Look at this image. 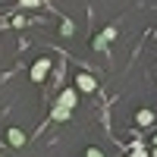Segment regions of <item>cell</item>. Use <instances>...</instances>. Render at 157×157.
<instances>
[{
    "instance_id": "6da1fadb",
    "label": "cell",
    "mask_w": 157,
    "mask_h": 157,
    "mask_svg": "<svg viewBox=\"0 0 157 157\" xmlns=\"http://www.w3.org/2000/svg\"><path fill=\"white\" fill-rule=\"evenodd\" d=\"M75 104H78V91H75V88H63V91H60V98H57V107L72 110Z\"/></svg>"
},
{
    "instance_id": "7a4b0ae2",
    "label": "cell",
    "mask_w": 157,
    "mask_h": 157,
    "mask_svg": "<svg viewBox=\"0 0 157 157\" xmlns=\"http://www.w3.org/2000/svg\"><path fill=\"white\" fill-rule=\"evenodd\" d=\"M47 72H50V57H41V60L32 66V82H44Z\"/></svg>"
},
{
    "instance_id": "3957f363",
    "label": "cell",
    "mask_w": 157,
    "mask_h": 157,
    "mask_svg": "<svg viewBox=\"0 0 157 157\" xmlns=\"http://www.w3.org/2000/svg\"><path fill=\"white\" fill-rule=\"evenodd\" d=\"M98 88V78L88 75V72H78L75 75V91H94Z\"/></svg>"
},
{
    "instance_id": "277c9868",
    "label": "cell",
    "mask_w": 157,
    "mask_h": 157,
    "mask_svg": "<svg viewBox=\"0 0 157 157\" xmlns=\"http://www.w3.org/2000/svg\"><path fill=\"white\" fill-rule=\"evenodd\" d=\"M6 141H10L13 148H22V145H25V132H22L19 126H13L10 132H6Z\"/></svg>"
},
{
    "instance_id": "5b68a950",
    "label": "cell",
    "mask_w": 157,
    "mask_h": 157,
    "mask_svg": "<svg viewBox=\"0 0 157 157\" xmlns=\"http://www.w3.org/2000/svg\"><path fill=\"white\" fill-rule=\"evenodd\" d=\"M69 113H72V110L57 107V104H54V107H50V120H54V123H66V120H69Z\"/></svg>"
},
{
    "instance_id": "8992f818",
    "label": "cell",
    "mask_w": 157,
    "mask_h": 157,
    "mask_svg": "<svg viewBox=\"0 0 157 157\" xmlns=\"http://www.w3.org/2000/svg\"><path fill=\"white\" fill-rule=\"evenodd\" d=\"M135 123H138V126H151V123H154V110H148V107H141V110L135 113Z\"/></svg>"
},
{
    "instance_id": "52a82bcc",
    "label": "cell",
    "mask_w": 157,
    "mask_h": 157,
    "mask_svg": "<svg viewBox=\"0 0 157 157\" xmlns=\"http://www.w3.org/2000/svg\"><path fill=\"white\" fill-rule=\"evenodd\" d=\"M132 157H151V148H145L141 141H135L132 145Z\"/></svg>"
},
{
    "instance_id": "ba28073f",
    "label": "cell",
    "mask_w": 157,
    "mask_h": 157,
    "mask_svg": "<svg viewBox=\"0 0 157 157\" xmlns=\"http://www.w3.org/2000/svg\"><path fill=\"white\" fill-rule=\"evenodd\" d=\"M72 32H75V25H72V22H63V25H60V35H63V38H69Z\"/></svg>"
},
{
    "instance_id": "9c48e42d",
    "label": "cell",
    "mask_w": 157,
    "mask_h": 157,
    "mask_svg": "<svg viewBox=\"0 0 157 157\" xmlns=\"http://www.w3.org/2000/svg\"><path fill=\"white\" fill-rule=\"evenodd\" d=\"M101 38H104V41H107V44H110V41H113V38H116V29H113V25H110V29H104V35H101Z\"/></svg>"
},
{
    "instance_id": "30bf717a",
    "label": "cell",
    "mask_w": 157,
    "mask_h": 157,
    "mask_svg": "<svg viewBox=\"0 0 157 157\" xmlns=\"http://www.w3.org/2000/svg\"><path fill=\"white\" fill-rule=\"evenodd\" d=\"M19 3H22L25 10H35V6H41V3H44V0H19Z\"/></svg>"
},
{
    "instance_id": "8fae6325",
    "label": "cell",
    "mask_w": 157,
    "mask_h": 157,
    "mask_svg": "<svg viewBox=\"0 0 157 157\" xmlns=\"http://www.w3.org/2000/svg\"><path fill=\"white\" fill-rule=\"evenodd\" d=\"M91 47H94V50H104V47H107V41H104V38L98 35V38H94V41H91Z\"/></svg>"
},
{
    "instance_id": "7c38bea8",
    "label": "cell",
    "mask_w": 157,
    "mask_h": 157,
    "mask_svg": "<svg viewBox=\"0 0 157 157\" xmlns=\"http://www.w3.org/2000/svg\"><path fill=\"white\" fill-rule=\"evenodd\" d=\"M85 157H104V151H101V148H88V154H85Z\"/></svg>"
},
{
    "instance_id": "4fadbf2b",
    "label": "cell",
    "mask_w": 157,
    "mask_h": 157,
    "mask_svg": "<svg viewBox=\"0 0 157 157\" xmlns=\"http://www.w3.org/2000/svg\"><path fill=\"white\" fill-rule=\"evenodd\" d=\"M151 157H157V148H151Z\"/></svg>"
},
{
    "instance_id": "5bb4252c",
    "label": "cell",
    "mask_w": 157,
    "mask_h": 157,
    "mask_svg": "<svg viewBox=\"0 0 157 157\" xmlns=\"http://www.w3.org/2000/svg\"><path fill=\"white\" fill-rule=\"evenodd\" d=\"M151 148H157V135H154V145H151Z\"/></svg>"
}]
</instances>
